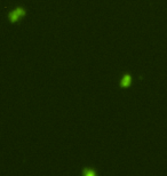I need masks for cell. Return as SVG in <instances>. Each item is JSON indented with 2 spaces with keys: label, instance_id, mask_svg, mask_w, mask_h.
<instances>
[{
  "label": "cell",
  "instance_id": "obj_1",
  "mask_svg": "<svg viewBox=\"0 0 167 176\" xmlns=\"http://www.w3.org/2000/svg\"><path fill=\"white\" fill-rule=\"evenodd\" d=\"M25 15H27V10L23 7H16L15 9H13L12 12H9L8 19L10 23H17Z\"/></svg>",
  "mask_w": 167,
  "mask_h": 176
},
{
  "label": "cell",
  "instance_id": "obj_2",
  "mask_svg": "<svg viewBox=\"0 0 167 176\" xmlns=\"http://www.w3.org/2000/svg\"><path fill=\"white\" fill-rule=\"evenodd\" d=\"M129 84H131V77L129 76H125L124 77V79L121 80V86H129Z\"/></svg>",
  "mask_w": 167,
  "mask_h": 176
}]
</instances>
